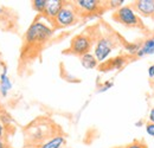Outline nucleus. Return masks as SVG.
<instances>
[{"label": "nucleus", "mask_w": 154, "mask_h": 148, "mask_svg": "<svg viewBox=\"0 0 154 148\" xmlns=\"http://www.w3.org/2000/svg\"><path fill=\"white\" fill-rule=\"evenodd\" d=\"M54 35V29L48 24L36 20L27 29L25 33V42L29 45H42L48 42Z\"/></svg>", "instance_id": "1"}, {"label": "nucleus", "mask_w": 154, "mask_h": 148, "mask_svg": "<svg viewBox=\"0 0 154 148\" xmlns=\"http://www.w3.org/2000/svg\"><path fill=\"white\" fill-rule=\"evenodd\" d=\"M113 19L127 27H142V21L132 6H122L113 13Z\"/></svg>", "instance_id": "2"}, {"label": "nucleus", "mask_w": 154, "mask_h": 148, "mask_svg": "<svg viewBox=\"0 0 154 148\" xmlns=\"http://www.w3.org/2000/svg\"><path fill=\"white\" fill-rule=\"evenodd\" d=\"M79 18V13L76 10L74 4H65L62 10L58 12L57 17L54 19L55 27L63 29V27H69L74 24H76Z\"/></svg>", "instance_id": "3"}, {"label": "nucleus", "mask_w": 154, "mask_h": 148, "mask_svg": "<svg viewBox=\"0 0 154 148\" xmlns=\"http://www.w3.org/2000/svg\"><path fill=\"white\" fill-rule=\"evenodd\" d=\"M116 46V39L112 36H102L98 38L96 45L94 48V56L96 57L98 63H104L110 56Z\"/></svg>", "instance_id": "4"}, {"label": "nucleus", "mask_w": 154, "mask_h": 148, "mask_svg": "<svg viewBox=\"0 0 154 148\" xmlns=\"http://www.w3.org/2000/svg\"><path fill=\"white\" fill-rule=\"evenodd\" d=\"M91 45H93V38L87 33H81L72 38L70 48L68 49L69 50L68 52L71 55H76L81 57V56L90 52Z\"/></svg>", "instance_id": "5"}, {"label": "nucleus", "mask_w": 154, "mask_h": 148, "mask_svg": "<svg viewBox=\"0 0 154 148\" xmlns=\"http://www.w3.org/2000/svg\"><path fill=\"white\" fill-rule=\"evenodd\" d=\"M74 5L78 13H84V14L101 13L103 10L107 8L106 2L98 0H77L74 2Z\"/></svg>", "instance_id": "6"}, {"label": "nucleus", "mask_w": 154, "mask_h": 148, "mask_svg": "<svg viewBox=\"0 0 154 148\" xmlns=\"http://www.w3.org/2000/svg\"><path fill=\"white\" fill-rule=\"evenodd\" d=\"M136 13L143 17L154 16V0H137L132 5Z\"/></svg>", "instance_id": "7"}, {"label": "nucleus", "mask_w": 154, "mask_h": 148, "mask_svg": "<svg viewBox=\"0 0 154 148\" xmlns=\"http://www.w3.org/2000/svg\"><path fill=\"white\" fill-rule=\"evenodd\" d=\"M64 5H65V1L63 0H48V5L43 14L45 16V18L54 21V19L57 17L58 12L62 10Z\"/></svg>", "instance_id": "8"}, {"label": "nucleus", "mask_w": 154, "mask_h": 148, "mask_svg": "<svg viewBox=\"0 0 154 148\" xmlns=\"http://www.w3.org/2000/svg\"><path fill=\"white\" fill-rule=\"evenodd\" d=\"M127 59L125 56H117L115 58H112L101 65V70L103 71H110V70H120L125 66Z\"/></svg>", "instance_id": "9"}, {"label": "nucleus", "mask_w": 154, "mask_h": 148, "mask_svg": "<svg viewBox=\"0 0 154 148\" xmlns=\"http://www.w3.org/2000/svg\"><path fill=\"white\" fill-rule=\"evenodd\" d=\"M11 89H12V82L7 76V68H4L0 75V94L4 97H6Z\"/></svg>", "instance_id": "10"}, {"label": "nucleus", "mask_w": 154, "mask_h": 148, "mask_svg": "<svg viewBox=\"0 0 154 148\" xmlns=\"http://www.w3.org/2000/svg\"><path fill=\"white\" fill-rule=\"evenodd\" d=\"M146 55H154V36L146 38L145 42L141 44L140 50L137 51V57H143Z\"/></svg>", "instance_id": "11"}, {"label": "nucleus", "mask_w": 154, "mask_h": 148, "mask_svg": "<svg viewBox=\"0 0 154 148\" xmlns=\"http://www.w3.org/2000/svg\"><path fill=\"white\" fill-rule=\"evenodd\" d=\"M65 145V137L63 135H56L46 141H44L39 147L40 148H62Z\"/></svg>", "instance_id": "12"}, {"label": "nucleus", "mask_w": 154, "mask_h": 148, "mask_svg": "<svg viewBox=\"0 0 154 148\" xmlns=\"http://www.w3.org/2000/svg\"><path fill=\"white\" fill-rule=\"evenodd\" d=\"M81 64L84 69H88V70H91V69H95L97 65H98V62H97L96 57L93 55V54H85V55L81 56Z\"/></svg>", "instance_id": "13"}, {"label": "nucleus", "mask_w": 154, "mask_h": 148, "mask_svg": "<svg viewBox=\"0 0 154 148\" xmlns=\"http://www.w3.org/2000/svg\"><path fill=\"white\" fill-rule=\"evenodd\" d=\"M46 5H48V0H33L32 1V7L38 13H44Z\"/></svg>", "instance_id": "14"}, {"label": "nucleus", "mask_w": 154, "mask_h": 148, "mask_svg": "<svg viewBox=\"0 0 154 148\" xmlns=\"http://www.w3.org/2000/svg\"><path fill=\"white\" fill-rule=\"evenodd\" d=\"M141 44L139 43H125V49L131 54V55H135L137 54V51L140 50Z\"/></svg>", "instance_id": "15"}, {"label": "nucleus", "mask_w": 154, "mask_h": 148, "mask_svg": "<svg viewBox=\"0 0 154 148\" xmlns=\"http://www.w3.org/2000/svg\"><path fill=\"white\" fill-rule=\"evenodd\" d=\"M125 0H110V1H106V6L107 8H112V10H119L120 7L123 6Z\"/></svg>", "instance_id": "16"}, {"label": "nucleus", "mask_w": 154, "mask_h": 148, "mask_svg": "<svg viewBox=\"0 0 154 148\" xmlns=\"http://www.w3.org/2000/svg\"><path fill=\"white\" fill-rule=\"evenodd\" d=\"M114 87V82L113 81H107V82H104L101 87H100V89L97 90V93H104V91H107V90H109L110 88H113Z\"/></svg>", "instance_id": "17"}, {"label": "nucleus", "mask_w": 154, "mask_h": 148, "mask_svg": "<svg viewBox=\"0 0 154 148\" xmlns=\"http://www.w3.org/2000/svg\"><path fill=\"white\" fill-rule=\"evenodd\" d=\"M125 148H148V147H147V145L143 141H134V142H132L131 145H128L127 147Z\"/></svg>", "instance_id": "18"}, {"label": "nucleus", "mask_w": 154, "mask_h": 148, "mask_svg": "<svg viewBox=\"0 0 154 148\" xmlns=\"http://www.w3.org/2000/svg\"><path fill=\"white\" fill-rule=\"evenodd\" d=\"M146 131H147L148 135H151V136L154 137V123L148 122V123L146 125Z\"/></svg>", "instance_id": "19"}, {"label": "nucleus", "mask_w": 154, "mask_h": 148, "mask_svg": "<svg viewBox=\"0 0 154 148\" xmlns=\"http://www.w3.org/2000/svg\"><path fill=\"white\" fill-rule=\"evenodd\" d=\"M148 76H149L151 78H154V64L148 68Z\"/></svg>", "instance_id": "20"}, {"label": "nucleus", "mask_w": 154, "mask_h": 148, "mask_svg": "<svg viewBox=\"0 0 154 148\" xmlns=\"http://www.w3.org/2000/svg\"><path fill=\"white\" fill-rule=\"evenodd\" d=\"M149 122H152V123H154V108H152L151 109V111H149Z\"/></svg>", "instance_id": "21"}, {"label": "nucleus", "mask_w": 154, "mask_h": 148, "mask_svg": "<svg viewBox=\"0 0 154 148\" xmlns=\"http://www.w3.org/2000/svg\"><path fill=\"white\" fill-rule=\"evenodd\" d=\"M4 133H5V128H4V126H2V123L0 122V139L4 136Z\"/></svg>", "instance_id": "22"}, {"label": "nucleus", "mask_w": 154, "mask_h": 148, "mask_svg": "<svg viewBox=\"0 0 154 148\" xmlns=\"http://www.w3.org/2000/svg\"><path fill=\"white\" fill-rule=\"evenodd\" d=\"M0 148H6V145H5V142L0 139Z\"/></svg>", "instance_id": "23"}, {"label": "nucleus", "mask_w": 154, "mask_h": 148, "mask_svg": "<svg viewBox=\"0 0 154 148\" xmlns=\"http://www.w3.org/2000/svg\"><path fill=\"white\" fill-rule=\"evenodd\" d=\"M27 148H40L39 146H29Z\"/></svg>", "instance_id": "24"}, {"label": "nucleus", "mask_w": 154, "mask_h": 148, "mask_svg": "<svg viewBox=\"0 0 154 148\" xmlns=\"http://www.w3.org/2000/svg\"><path fill=\"white\" fill-rule=\"evenodd\" d=\"M2 12H4V8H2V7H1V6H0V14H1V13H2Z\"/></svg>", "instance_id": "25"}, {"label": "nucleus", "mask_w": 154, "mask_h": 148, "mask_svg": "<svg viewBox=\"0 0 154 148\" xmlns=\"http://www.w3.org/2000/svg\"><path fill=\"white\" fill-rule=\"evenodd\" d=\"M152 19H153V21H154V16H153V17H152Z\"/></svg>", "instance_id": "26"}]
</instances>
